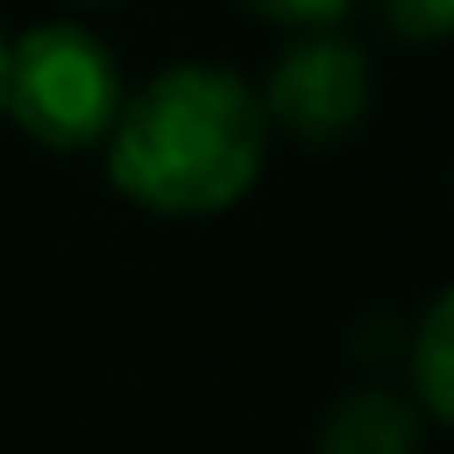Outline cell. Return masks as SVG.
<instances>
[{
    "instance_id": "1",
    "label": "cell",
    "mask_w": 454,
    "mask_h": 454,
    "mask_svg": "<svg viewBox=\"0 0 454 454\" xmlns=\"http://www.w3.org/2000/svg\"><path fill=\"white\" fill-rule=\"evenodd\" d=\"M268 162V119L255 88L218 63H168L125 94L106 131L113 187L156 218L231 212Z\"/></svg>"
},
{
    "instance_id": "9",
    "label": "cell",
    "mask_w": 454,
    "mask_h": 454,
    "mask_svg": "<svg viewBox=\"0 0 454 454\" xmlns=\"http://www.w3.org/2000/svg\"><path fill=\"white\" fill-rule=\"evenodd\" d=\"M88 7H113V0H88Z\"/></svg>"
},
{
    "instance_id": "3",
    "label": "cell",
    "mask_w": 454,
    "mask_h": 454,
    "mask_svg": "<svg viewBox=\"0 0 454 454\" xmlns=\"http://www.w3.org/2000/svg\"><path fill=\"white\" fill-rule=\"evenodd\" d=\"M255 100H262V119L280 125L286 137L336 144L373 106V63L342 32H293V44L274 57Z\"/></svg>"
},
{
    "instance_id": "6",
    "label": "cell",
    "mask_w": 454,
    "mask_h": 454,
    "mask_svg": "<svg viewBox=\"0 0 454 454\" xmlns=\"http://www.w3.org/2000/svg\"><path fill=\"white\" fill-rule=\"evenodd\" d=\"M380 20L404 44H442L454 32V0H380Z\"/></svg>"
},
{
    "instance_id": "4",
    "label": "cell",
    "mask_w": 454,
    "mask_h": 454,
    "mask_svg": "<svg viewBox=\"0 0 454 454\" xmlns=\"http://www.w3.org/2000/svg\"><path fill=\"white\" fill-rule=\"evenodd\" d=\"M423 435H429V417L386 392V386H361V392H342L317 429V454H423Z\"/></svg>"
},
{
    "instance_id": "2",
    "label": "cell",
    "mask_w": 454,
    "mask_h": 454,
    "mask_svg": "<svg viewBox=\"0 0 454 454\" xmlns=\"http://www.w3.org/2000/svg\"><path fill=\"white\" fill-rule=\"evenodd\" d=\"M119 106H125V75L100 32H88L75 20H51L7 44L0 119H13L32 144L63 150V156L100 150Z\"/></svg>"
},
{
    "instance_id": "5",
    "label": "cell",
    "mask_w": 454,
    "mask_h": 454,
    "mask_svg": "<svg viewBox=\"0 0 454 454\" xmlns=\"http://www.w3.org/2000/svg\"><path fill=\"white\" fill-rule=\"evenodd\" d=\"M411 404L429 417V429L454 423V299L435 293L411 330Z\"/></svg>"
},
{
    "instance_id": "7",
    "label": "cell",
    "mask_w": 454,
    "mask_h": 454,
    "mask_svg": "<svg viewBox=\"0 0 454 454\" xmlns=\"http://www.w3.org/2000/svg\"><path fill=\"white\" fill-rule=\"evenodd\" d=\"M237 7L280 26V32H336L355 0H237Z\"/></svg>"
},
{
    "instance_id": "8",
    "label": "cell",
    "mask_w": 454,
    "mask_h": 454,
    "mask_svg": "<svg viewBox=\"0 0 454 454\" xmlns=\"http://www.w3.org/2000/svg\"><path fill=\"white\" fill-rule=\"evenodd\" d=\"M0 94H7V32H0Z\"/></svg>"
}]
</instances>
